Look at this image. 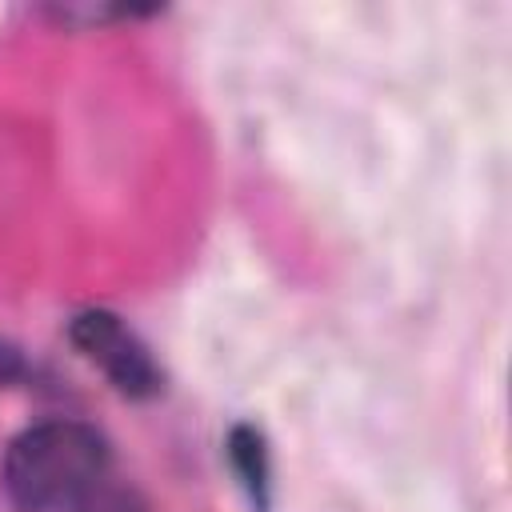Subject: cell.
Returning <instances> with one entry per match:
<instances>
[{"instance_id":"6da1fadb","label":"cell","mask_w":512,"mask_h":512,"mask_svg":"<svg viewBox=\"0 0 512 512\" xmlns=\"http://www.w3.org/2000/svg\"><path fill=\"white\" fill-rule=\"evenodd\" d=\"M108 460V440L92 424L52 416L8 440L0 480L20 512H56L96 488L108 476Z\"/></svg>"},{"instance_id":"7a4b0ae2","label":"cell","mask_w":512,"mask_h":512,"mask_svg":"<svg viewBox=\"0 0 512 512\" xmlns=\"http://www.w3.org/2000/svg\"><path fill=\"white\" fill-rule=\"evenodd\" d=\"M72 348L104 372L124 400H152L164 392V368L156 364L144 336L112 308H80L68 320Z\"/></svg>"},{"instance_id":"3957f363","label":"cell","mask_w":512,"mask_h":512,"mask_svg":"<svg viewBox=\"0 0 512 512\" xmlns=\"http://www.w3.org/2000/svg\"><path fill=\"white\" fill-rule=\"evenodd\" d=\"M224 460L228 472L240 488V496L248 500L252 512H272L276 504V468H272V444L264 436L260 424L252 420H236L224 432Z\"/></svg>"},{"instance_id":"277c9868","label":"cell","mask_w":512,"mask_h":512,"mask_svg":"<svg viewBox=\"0 0 512 512\" xmlns=\"http://www.w3.org/2000/svg\"><path fill=\"white\" fill-rule=\"evenodd\" d=\"M148 12L156 8H132V4H48L44 8V16L56 20L60 28H100V24H116Z\"/></svg>"},{"instance_id":"5b68a950","label":"cell","mask_w":512,"mask_h":512,"mask_svg":"<svg viewBox=\"0 0 512 512\" xmlns=\"http://www.w3.org/2000/svg\"><path fill=\"white\" fill-rule=\"evenodd\" d=\"M72 512H148V508H144V500H140L136 488L112 484V480L104 476L96 488H88V492L72 504Z\"/></svg>"},{"instance_id":"8992f818","label":"cell","mask_w":512,"mask_h":512,"mask_svg":"<svg viewBox=\"0 0 512 512\" xmlns=\"http://www.w3.org/2000/svg\"><path fill=\"white\" fill-rule=\"evenodd\" d=\"M24 376H28V360L20 356L16 344L0 340V384H16V380H24Z\"/></svg>"}]
</instances>
